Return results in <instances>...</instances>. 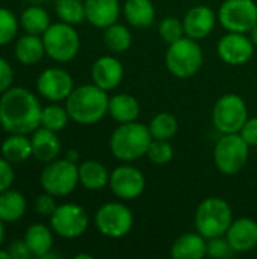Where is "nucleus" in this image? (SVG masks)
Instances as JSON below:
<instances>
[{
    "instance_id": "f257e3e1",
    "label": "nucleus",
    "mask_w": 257,
    "mask_h": 259,
    "mask_svg": "<svg viewBox=\"0 0 257 259\" xmlns=\"http://www.w3.org/2000/svg\"><path fill=\"white\" fill-rule=\"evenodd\" d=\"M42 106L24 87H11L0 97V126L8 134H33L41 126Z\"/></svg>"
},
{
    "instance_id": "f03ea898",
    "label": "nucleus",
    "mask_w": 257,
    "mask_h": 259,
    "mask_svg": "<svg viewBox=\"0 0 257 259\" xmlns=\"http://www.w3.org/2000/svg\"><path fill=\"white\" fill-rule=\"evenodd\" d=\"M109 96L95 83H86L74 87L71 94L65 100L70 120L79 124H94L108 115Z\"/></svg>"
},
{
    "instance_id": "7ed1b4c3",
    "label": "nucleus",
    "mask_w": 257,
    "mask_h": 259,
    "mask_svg": "<svg viewBox=\"0 0 257 259\" xmlns=\"http://www.w3.org/2000/svg\"><path fill=\"white\" fill-rule=\"evenodd\" d=\"M151 141L153 138L148 126L138 121H130L120 124L112 132L109 138V147L117 159L123 162H132L147 156Z\"/></svg>"
},
{
    "instance_id": "20e7f679",
    "label": "nucleus",
    "mask_w": 257,
    "mask_h": 259,
    "mask_svg": "<svg viewBox=\"0 0 257 259\" xmlns=\"http://www.w3.org/2000/svg\"><path fill=\"white\" fill-rule=\"evenodd\" d=\"M233 211L227 200L221 197H208L195 209L194 223L195 231L204 238H214L226 235L233 223Z\"/></svg>"
},
{
    "instance_id": "39448f33",
    "label": "nucleus",
    "mask_w": 257,
    "mask_h": 259,
    "mask_svg": "<svg viewBox=\"0 0 257 259\" xmlns=\"http://www.w3.org/2000/svg\"><path fill=\"white\" fill-rule=\"evenodd\" d=\"M203 50L195 39L183 36L168 44L165 53V67L174 77L189 79L195 76L203 67Z\"/></svg>"
},
{
    "instance_id": "423d86ee",
    "label": "nucleus",
    "mask_w": 257,
    "mask_h": 259,
    "mask_svg": "<svg viewBox=\"0 0 257 259\" xmlns=\"http://www.w3.org/2000/svg\"><path fill=\"white\" fill-rule=\"evenodd\" d=\"M45 55L56 62H70L80 50V36L73 24L59 21L42 33Z\"/></svg>"
},
{
    "instance_id": "0eeeda50",
    "label": "nucleus",
    "mask_w": 257,
    "mask_h": 259,
    "mask_svg": "<svg viewBox=\"0 0 257 259\" xmlns=\"http://www.w3.org/2000/svg\"><path fill=\"white\" fill-rule=\"evenodd\" d=\"M250 146L239 134H224L215 144L214 162L215 167L227 176L238 175L248 162Z\"/></svg>"
},
{
    "instance_id": "6e6552de",
    "label": "nucleus",
    "mask_w": 257,
    "mask_h": 259,
    "mask_svg": "<svg viewBox=\"0 0 257 259\" xmlns=\"http://www.w3.org/2000/svg\"><path fill=\"white\" fill-rule=\"evenodd\" d=\"M39 184L45 193L55 197H65L79 185V165L67 158L55 159L45 164L39 176Z\"/></svg>"
},
{
    "instance_id": "1a4fd4ad",
    "label": "nucleus",
    "mask_w": 257,
    "mask_h": 259,
    "mask_svg": "<svg viewBox=\"0 0 257 259\" xmlns=\"http://www.w3.org/2000/svg\"><path fill=\"white\" fill-rule=\"evenodd\" d=\"M248 120V108L245 100L238 94L221 96L212 109V123L218 132L239 134Z\"/></svg>"
},
{
    "instance_id": "9d476101",
    "label": "nucleus",
    "mask_w": 257,
    "mask_h": 259,
    "mask_svg": "<svg viewBox=\"0 0 257 259\" xmlns=\"http://www.w3.org/2000/svg\"><path fill=\"white\" fill-rule=\"evenodd\" d=\"M133 212L123 202H108L94 215L95 229L108 238H123L133 228Z\"/></svg>"
},
{
    "instance_id": "9b49d317",
    "label": "nucleus",
    "mask_w": 257,
    "mask_h": 259,
    "mask_svg": "<svg viewBox=\"0 0 257 259\" xmlns=\"http://www.w3.org/2000/svg\"><path fill=\"white\" fill-rule=\"evenodd\" d=\"M89 226V217L86 211L77 203L58 205L50 215V228L53 232L65 240H74L82 237Z\"/></svg>"
},
{
    "instance_id": "f8f14e48",
    "label": "nucleus",
    "mask_w": 257,
    "mask_h": 259,
    "mask_svg": "<svg viewBox=\"0 0 257 259\" xmlns=\"http://www.w3.org/2000/svg\"><path fill=\"white\" fill-rule=\"evenodd\" d=\"M220 24L227 32L248 33L257 24V5L254 0H226L218 11Z\"/></svg>"
},
{
    "instance_id": "ddd939ff",
    "label": "nucleus",
    "mask_w": 257,
    "mask_h": 259,
    "mask_svg": "<svg viewBox=\"0 0 257 259\" xmlns=\"http://www.w3.org/2000/svg\"><path fill=\"white\" fill-rule=\"evenodd\" d=\"M145 176L139 168L130 164H123L114 168L109 178V188L121 200H135L145 191Z\"/></svg>"
},
{
    "instance_id": "4468645a",
    "label": "nucleus",
    "mask_w": 257,
    "mask_h": 259,
    "mask_svg": "<svg viewBox=\"0 0 257 259\" xmlns=\"http://www.w3.org/2000/svg\"><path fill=\"white\" fill-rule=\"evenodd\" d=\"M36 90L41 97L48 102H62L74 90L71 74L59 67L45 68L36 79Z\"/></svg>"
},
{
    "instance_id": "2eb2a0df",
    "label": "nucleus",
    "mask_w": 257,
    "mask_h": 259,
    "mask_svg": "<svg viewBox=\"0 0 257 259\" xmlns=\"http://www.w3.org/2000/svg\"><path fill=\"white\" fill-rule=\"evenodd\" d=\"M254 42L247 33L227 32L217 46V53L220 59L229 65H244L254 55Z\"/></svg>"
},
{
    "instance_id": "dca6fc26",
    "label": "nucleus",
    "mask_w": 257,
    "mask_h": 259,
    "mask_svg": "<svg viewBox=\"0 0 257 259\" xmlns=\"http://www.w3.org/2000/svg\"><path fill=\"white\" fill-rule=\"evenodd\" d=\"M91 77H92V83H95L97 87L109 93L123 82L124 67L118 58L105 55V56H100L92 64Z\"/></svg>"
},
{
    "instance_id": "f3484780",
    "label": "nucleus",
    "mask_w": 257,
    "mask_h": 259,
    "mask_svg": "<svg viewBox=\"0 0 257 259\" xmlns=\"http://www.w3.org/2000/svg\"><path fill=\"white\" fill-rule=\"evenodd\" d=\"M217 20L218 15L209 6L198 5L191 8L182 20L185 27V36H189L195 41L206 38L212 33Z\"/></svg>"
},
{
    "instance_id": "a211bd4d",
    "label": "nucleus",
    "mask_w": 257,
    "mask_h": 259,
    "mask_svg": "<svg viewBox=\"0 0 257 259\" xmlns=\"http://www.w3.org/2000/svg\"><path fill=\"white\" fill-rule=\"evenodd\" d=\"M235 253H247L257 247V222L250 217L233 220L229 231L226 232Z\"/></svg>"
},
{
    "instance_id": "6ab92c4d",
    "label": "nucleus",
    "mask_w": 257,
    "mask_h": 259,
    "mask_svg": "<svg viewBox=\"0 0 257 259\" xmlns=\"http://www.w3.org/2000/svg\"><path fill=\"white\" fill-rule=\"evenodd\" d=\"M83 3L86 21L97 29H106L117 23L121 14L120 0H83Z\"/></svg>"
},
{
    "instance_id": "aec40b11",
    "label": "nucleus",
    "mask_w": 257,
    "mask_h": 259,
    "mask_svg": "<svg viewBox=\"0 0 257 259\" xmlns=\"http://www.w3.org/2000/svg\"><path fill=\"white\" fill-rule=\"evenodd\" d=\"M32 156L42 164H48L55 159H58L61 153V140L58 138V132H53L50 129H45L39 126L32 134Z\"/></svg>"
},
{
    "instance_id": "412c9836",
    "label": "nucleus",
    "mask_w": 257,
    "mask_h": 259,
    "mask_svg": "<svg viewBox=\"0 0 257 259\" xmlns=\"http://www.w3.org/2000/svg\"><path fill=\"white\" fill-rule=\"evenodd\" d=\"M208 255V238L200 232H186L176 238L171 246L174 259H203Z\"/></svg>"
},
{
    "instance_id": "4be33fe9",
    "label": "nucleus",
    "mask_w": 257,
    "mask_h": 259,
    "mask_svg": "<svg viewBox=\"0 0 257 259\" xmlns=\"http://www.w3.org/2000/svg\"><path fill=\"white\" fill-rule=\"evenodd\" d=\"M141 114V106L136 97L130 94H115L109 97V106H108V115H111L112 120L117 123H130L136 121Z\"/></svg>"
},
{
    "instance_id": "5701e85b",
    "label": "nucleus",
    "mask_w": 257,
    "mask_h": 259,
    "mask_svg": "<svg viewBox=\"0 0 257 259\" xmlns=\"http://www.w3.org/2000/svg\"><path fill=\"white\" fill-rule=\"evenodd\" d=\"M123 14L132 27L147 29L155 23L156 9L151 0H126Z\"/></svg>"
},
{
    "instance_id": "b1692460",
    "label": "nucleus",
    "mask_w": 257,
    "mask_h": 259,
    "mask_svg": "<svg viewBox=\"0 0 257 259\" xmlns=\"http://www.w3.org/2000/svg\"><path fill=\"white\" fill-rule=\"evenodd\" d=\"M109 178L111 173L98 161L88 159L79 165V184L89 191H100L108 187Z\"/></svg>"
},
{
    "instance_id": "393cba45",
    "label": "nucleus",
    "mask_w": 257,
    "mask_h": 259,
    "mask_svg": "<svg viewBox=\"0 0 257 259\" xmlns=\"http://www.w3.org/2000/svg\"><path fill=\"white\" fill-rule=\"evenodd\" d=\"M14 53H15L17 61L23 65L38 64L45 55L42 36L32 35V33H26V35L20 36L15 42Z\"/></svg>"
},
{
    "instance_id": "a878e982",
    "label": "nucleus",
    "mask_w": 257,
    "mask_h": 259,
    "mask_svg": "<svg viewBox=\"0 0 257 259\" xmlns=\"http://www.w3.org/2000/svg\"><path fill=\"white\" fill-rule=\"evenodd\" d=\"M0 152L12 165L23 164L32 156V141L27 135L9 134V137L2 143Z\"/></svg>"
},
{
    "instance_id": "bb28decb",
    "label": "nucleus",
    "mask_w": 257,
    "mask_h": 259,
    "mask_svg": "<svg viewBox=\"0 0 257 259\" xmlns=\"http://www.w3.org/2000/svg\"><path fill=\"white\" fill-rule=\"evenodd\" d=\"M27 209L26 197L17 190H5L0 193V220L3 223L18 222Z\"/></svg>"
},
{
    "instance_id": "cd10ccee",
    "label": "nucleus",
    "mask_w": 257,
    "mask_h": 259,
    "mask_svg": "<svg viewBox=\"0 0 257 259\" xmlns=\"http://www.w3.org/2000/svg\"><path fill=\"white\" fill-rule=\"evenodd\" d=\"M53 229L44 225H32L26 229L24 241L27 243L30 252L36 258H44L53 247Z\"/></svg>"
},
{
    "instance_id": "c85d7f7f",
    "label": "nucleus",
    "mask_w": 257,
    "mask_h": 259,
    "mask_svg": "<svg viewBox=\"0 0 257 259\" xmlns=\"http://www.w3.org/2000/svg\"><path fill=\"white\" fill-rule=\"evenodd\" d=\"M48 12L39 5L27 6L20 15V26L26 33L32 35H42L50 26Z\"/></svg>"
},
{
    "instance_id": "c756f323",
    "label": "nucleus",
    "mask_w": 257,
    "mask_h": 259,
    "mask_svg": "<svg viewBox=\"0 0 257 259\" xmlns=\"http://www.w3.org/2000/svg\"><path fill=\"white\" fill-rule=\"evenodd\" d=\"M103 42L106 49L112 53H124L132 46V32L127 26L114 23L105 29Z\"/></svg>"
},
{
    "instance_id": "7c9ffc66",
    "label": "nucleus",
    "mask_w": 257,
    "mask_h": 259,
    "mask_svg": "<svg viewBox=\"0 0 257 259\" xmlns=\"http://www.w3.org/2000/svg\"><path fill=\"white\" fill-rule=\"evenodd\" d=\"M148 131H150L153 140H168L170 141L171 138H174V135L179 131V121L170 112H159L151 118V121L148 124Z\"/></svg>"
},
{
    "instance_id": "2f4dec72",
    "label": "nucleus",
    "mask_w": 257,
    "mask_h": 259,
    "mask_svg": "<svg viewBox=\"0 0 257 259\" xmlns=\"http://www.w3.org/2000/svg\"><path fill=\"white\" fill-rule=\"evenodd\" d=\"M68 120H70V115H68L67 108L58 105L56 102L42 108L41 126L45 129H50L53 132H61L68 124Z\"/></svg>"
},
{
    "instance_id": "473e14b6",
    "label": "nucleus",
    "mask_w": 257,
    "mask_h": 259,
    "mask_svg": "<svg viewBox=\"0 0 257 259\" xmlns=\"http://www.w3.org/2000/svg\"><path fill=\"white\" fill-rule=\"evenodd\" d=\"M55 11L61 21L68 24H80L86 20L85 3L82 0H56Z\"/></svg>"
},
{
    "instance_id": "72a5a7b5",
    "label": "nucleus",
    "mask_w": 257,
    "mask_h": 259,
    "mask_svg": "<svg viewBox=\"0 0 257 259\" xmlns=\"http://www.w3.org/2000/svg\"><path fill=\"white\" fill-rule=\"evenodd\" d=\"M20 20L17 15L8 9V8H0V47L9 44L18 32Z\"/></svg>"
},
{
    "instance_id": "f704fd0d",
    "label": "nucleus",
    "mask_w": 257,
    "mask_h": 259,
    "mask_svg": "<svg viewBox=\"0 0 257 259\" xmlns=\"http://www.w3.org/2000/svg\"><path fill=\"white\" fill-rule=\"evenodd\" d=\"M147 156L155 165H167L173 159L174 150L168 140H153L148 147Z\"/></svg>"
},
{
    "instance_id": "c9c22d12",
    "label": "nucleus",
    "mask_w": 257,
    "mask_h": 259,
    "mask_svg": "<svg viewBox=\"0 0 257 259\" xmlns=\"http://www.w3.org/2000/svg\"><path fill=\"white\" fill-rule=\"evenodd\" d=\"M159 36L167 42L171 44L185 36L183 21L177 17H165L159 23Z\"/></svg>"
},
{
    "instance_id": "e433bc0d",
    "label": "nucleus",
    "mask_w": 257,
    "mask_h": 259,
    "mask_svg": "<svg viewBox=\"0 0 257 259\" xmlns=\"http://www.w3.org/2000/svg\"><path fill=\"white\" fill-rule=\"evenodd\" d=\"M233 255H235V250L232 249L226 235L214 237L208 240V256L215 259H227Z\"/></svg>"
},
{
    "instance_id": "4c0bfd02",
    "label": "nucleus",
    "mask_w": 257,
    "mask_h": 259,
    "mask_svg": "<svg viewBox=\"0 0 257 259\" xmlns=\"http://www.w3.org/2000/svg\"><path fill=\"white\" fill-rule=\"evenodd\" d=\"M55 199H56L55 196H52V194H48L45 191H44V194H39L35 199V203H33V208H35L36 214H39L42 217H50L55 212L56 206H58Z\"/></svg>"
},
{
    "instance_id": "58836bf2",
    "label": "nucleus",
    "mask_w": 257,
    "mask_h": 259,
    "mask_svg": "<svg viewBox=\"0 0 257 259\" xmlns=\"http://www.w3.org/2000/svg\"><path fill=\"white\" fill-rule=\"evenodd\" d=\"M14 179H15V173L12 164L3 156H0V193L9 190L14 184Z\"/></svg>"
},
{
    "instance_id": "ea45409f",
    "label": "nucleus",
    "mask_w": 257,
    "mask_h": 259,
    "mask_svg": "<svg viewBox=\"0 0 257 259\" xmlns=\"http://www.w3.org/2000/svg\"><path fill=\"white\" fill-rule=\"evenodd\" d=\"M239 135L250 147L257 146V117H251V118L248 117V120L239 131Z\"/></svg>"
},
{
    "instance_id": "a19ab883",
    "label": "nucleus",
    "mask_w": 257,
    "mask_h": 259,
    "mask_svg": "<svg viewBox=\"0 0 257 259\" xmlns=\"http://www.w3.org/2000/svg\"><path fill=\"white\" fill-rule=\"evenodd\" d=\"M14 82V70L11 64L0 56V94L12 87Z\"/></svg>"
},
{
    "instance_id": "79ce46f5",
    "label": "nucleus",
    "mask_w": 257,
    "mask_h": 259,
    "mask_svg": "<svg viewBox=\"0 0 257 259\" xmlns=\"http://www.w3.org/2000/svg\"><path fill=\"white\" fill-rule=\"evenodd\" d=\"M8 252L11 255V259H29L30 256H33L29 246H27V243L24 241V238L12 241Z\"/></svg>"
},
{
    "instance_id": "37998d69",
    "label": "nucleus",
    "mask_w": 257,
    "mask_h": 259,
    "mask_svg": "<svg viewBox=\"0 0 257 259\" xmlns=\"http://www.w3.org/2000/svg\"><path fill=\"white\" fill-rule=\"evenodd\" d=\"M68 161H71V162H77L79 161V153L74 150V149H70L68 152H67V156H65Z\"/></svg>"
},
{
    "instance_id": "c03bdc74",
    "label": "nucleus",
    "mask_w": 257,
    "mask_h": 259,
    "mask_svg": "<svg viewBox=\"0 0 257 259\" xmlns=\"http://www.w3.org/2000/svg\"><path fill=\"white\" fill-rule=\"evenodd\" d=\"M248 33H250V38H251V41L254 42V46L257 47V24L254 26V27H253V29H251V30H250V32H248Z\"/></svg>"
},
{
    "instance_id": "a18cd8bd",
    "label": "nucleus",
    "mask_w": 257,
    "mask_h": 259,
    "mask_svg": "<svg viewBox=\"0 0 257 259\" xmlns=\"http://www.w3.org/2000/svg\"><path fill=\"white\" fill-rule=\"evenodd\" d=\"M5 223L0 220V247H2V244H3V241H5V226H3Z\"/></svg>"
},
{
    "instance_id": "49530a36",
    "label": "nucleus",
    "mask_w": 257,
    "mask_h": 259,
    "mask_svg": "<svg viewBox=\"0 0 257 259\" xmlns=\"http://www.w3.org/2000/svg\"><path fill=\"white\" fill-rule=\"evenodd\" d=\"M0 259H11L9 252H8V250H3L2 247H0Z\"/></svg>"
},
{
    "instance_id": "de8ad7c7",
    "label": "nucleus",
    "mask_w": 257,
    "mask_h": 259,
    "mask_svg": "<svg viewBox=\"0 0 257 259\" xmlns=\"http://www.w3.org/2000/svg\"><path fill=\"white\" fill-rule=\"evenodd\" d=\"M76 259H92V255H88V253H79L74 256Z\"/></svg>"
},
{
    "instance_id": "09e8293b",
    "label": "nucleus",
    "mask_w": 257,
    "mask_h": 259,
    "mask_svg": "<svg viewBox=\"0 0 257 259\" xmlns=\"http://www.w3.org/2000/svg\"><path fill=\"white\" fill-rule=\"evenodd\" d=\"M30 3H33V5H41L42 2H47V0H29Z\"/></svg>"
}]
</instances>
